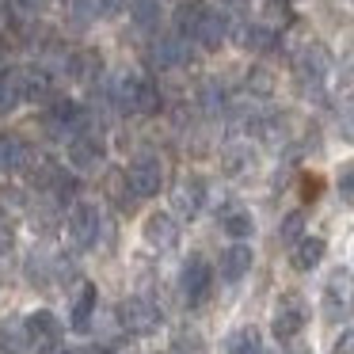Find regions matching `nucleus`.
<instances>
[{"label": "nucleus", "instance_id": "1", "mask_svg": "<svg viewBox=\"0 0 354 354\" xmlns=\"http://www.w3.org/2000/svg\"><path fill=\"white\" fill-rule=\"evenodd\" d=\"M111 103H115L118 115H156L164 100H160V88L149 77L126 69V73H118L115 84H111Z\"/></svg>", "mask_w": 354, "mask_h": 354}, {"label": "nucleus", "instance_id": "2", "mask_svg": "<svg viewBox=\"0 0 354 354\" xmlns=\"http://www.w3.org/2000/svg\"><path fill=\"white\" fill-rule=\"evenodd\" d=\"M126 187H130L133 198H156L164 187V160L156 153H138L122 171Z\"/></svg>", "mask_w": 354, "mask_h": 354}, {"label": "nucleus", "instance_id": "3", "mask_svg": "<svg viewBox=\"0 0 354 354\" xmlns=\"http://www.w3.org/2000/svg\"><path fill=\"white\" fill-rule=\"evenodd\" d=\"M42 130L50 133V138H77L80 130H88V111L80 107L77 100H65V95H57L54 103L46 107V115H42Z\"/></svg>", "mask_w": 354, "mask_h": 354}, {"label": "nucleus", "instance_id": "4", "mask_svg": "<svg viewBox=\"0 0 354 354\" xmlns=\"http://www.w3.org/2000/svg\"><path fill=\"white\" fill-rule=\"evenodd\" d=\"M115 316H118V324H122V331H130V335H153L164 324L160 305L149 301V297H126L122 305L115 308Z\"/></svg>", "mask_w": 354, "mask_h": 354}, {"label": "nucleus", "instance_id": "5", "mask_svg": "<svg viewBox=\"0 0 354 354\" xmlns=\"http://www.w3.org/2000/svg\"><path fill=\"white\" fill-rule=\"evenodd\" d=\"M293 73H297V84L305 88V92H320L328 73H331V54L320 42H308L297 54V62H293Z\"/></svg>", "mask_w": 354, "mask_h": 354}, {"label": "nucleus", "instance_id": "6", "mask_svg": "<svg viewBox=\"0 0 354 354\" xmlns=\"http://www.w3.org/2000/svg\"><path fill=\"white\" fill-rule=\"evenodd\" d=\"M305 324H308V305L297 293H282V301H278V308H274V320H270L274 339L278 343H290V339H297L301 331H305Z\"/></svg>", "mask_w": 354, "mask_h": 354}, {"label": "nucleus", "instance_id": "7", "mask_svg": "<svg viewBox=\"0 0 354 354\" xmlns=\"http://www.w3.org/2000/svg\"><path fill=\"white\" fill-rule=\"evenodd\" d=\"M69 244L73 252H92L95 240H100V209L92 206V202H77V206L69 209Z\"/></svg>", "mask_w": 354, "mask_h": 354}, {"label": "nucleus", "instance_id": "8", "mask_svg": "<svg viewBox=\"0 0 354 354\" xmlns=\"http://www.w3.org/2000/svg\"><path fill=\"white\" fill-rule=\"evenodd\" d=\"M209 290H214V270L202 255H191L179 270V293L187 297V305H202L209 297Z\"/></svg>", "mask_w": 354, "mask_h": 354}, {"label": "nucleus", "instance_id": "9", "mask_svg": "<svg viewBox=\"0 0 354 354\" xmlns=\"http://www.w3.org/2000/svg\"><path fill=\"white\" fill-rule=\"evenodd\" d=\"M320 313L328 324H346V316H351V278H346V270H335L324 282Z\"/></svg>", "mask_w": 354, "mask_h": 354}, {"label": "nucleus", "instance_id": "10", "mask_svg": "<svg viewBox=\"0 0 354 354\" xmlns=\"http://www.w3.org/2000/svg\"><path fill=\"white\" fill-rule=\"evenodd\" d=\"M206 179L202 176H183L171 191V209L179 214V221H194V217L206 209Z\"/></svg>", "mask_w": 354, "mask_h": 354}, {"label": "nucleus", "instance_id": "11", "mask_svg": "<svg viewBox=\"0 0 354 354\" xmlns=\"http://www.w3.org/2000/svg\"><path fill=\"white\" fill-rule=\"evenodd\" d=\"M65 156H69V164L77 171H92L103 164V156H107V149H103L100 133L92 130H80L77 138H69V149H65Z\"/></svg>", "mask_w": 354, "mask_h": 354}, {"label": "nucleus", "instance_id": "12", "mask_svg": "<svg viewBox=\"0 0 354 354\" xmlns=\"http://www.w3.org/2000/svg\"><path fill=\"white\" fill-rule=\"evenodd\" d=\"M225 35H229V16H225L221 8L202 4L198 24H194V31H191V42H198L202 50H217L225 42Z\"/></svg>", "mask_w": 354, "mask_h": 354}, {"label": "nucleus", "instance_id": "13", "mask_svg": "<svg viewBox=\"0 0 354 354\" xmlns=\"http://www.w3.org/2000/svg\"><path fill=\"white\" fill-rule=\"evenodd\" d=\"M141 236H145V244L156 248V252H171V248L179 244V225L171 214H149L145 225H141Z\"/></svg>", "mask_w": 354, "mask_h": 354}, {"label": "nucleus", "instance_id": "14", "mask_svg": "<svg viewBox=\"0 0 354 354\" xmlns=\"http://www.w3.org/2000/svg\"><path fill=\"white\" fill-rule=\"evenodd\" d=\"M19 95L24 103H46L54 95V77L42 65H19Z\"/></svg>", "mask_w": 354, "mask_h": 354}, {"label": "nucleus", "instance_id": "15", "mask_svg": "<svg viewBox=\"0 0 354 354\" xmlns=\"http://www.w3.org/2000/svg\"><path fill=\"white\" fill-rule=\"evenodd\" d=\"M65 73H69L73 80H80V84H95V80L103 77L100 50H73V54L65 57Z\"/></svg>", "mask_w": 354, "mask_h": 354}, {"label": "nucleus", "instance_id": "16", "mask_svg": "<svg viewBox=\"0 0 354 354\" xmlns=\"http://www.w3.org/2000/svg\"><path fill=\"white\" fill-rule=\"evenodd\" d=\"M95 305H100V290H95V282H84V286H80V293H77V301H73V313H69V328L84 335V331L92 328Z\"/></svg>", "mask_w": 354, "mask_h": 354}, {"label": "nucleus", "instance_id": "17", "mask_svg": "<svg viewBox=\"0 0 354 354\" xmlns=\"http://www.w3.org/2000/svg\"><path fill=\"white\" fill-rule=\"evenodd\" d=\"M252 263H255V255H252V248H248V244H229V248H225V255H221V278L236 286L240 278H248Z\"/></svg>", "mask_w": 354, "mask_h": 354}, {"label": "nucleus", "instance_id": "18", "mask_svg": "<svg viewBox=\"0 0 354 354\" xmlns=\"http://www.w3.org/2000/svg\"><path fill=\"white\" fill-rule=\"evenodd\" d=\"M153 57H156V65H164V69H179V65L191 62V42H187L183 35L160 39V42L153 46Z\"/></svg>", "mask_w": 354, "mask_h": 354}, {"label": "nucleus", "instance_id": "19", "mask_svg": "<svg viewBox=\"0 0 354 354\" xmlns=\"http://www.w3.org/2000/svg\"><path fill=\"white\" fill-rule=\"evenodd\" d=\"M221 229L229 232V236L236 240V244H244V240L255 232V217H252V209H244L240 202L225 206V209H221Z\"/></svg>", "mask_w": 354, "mask_h": 354}, {"label": "nucleus", "instance_id": "20", "mask_svg": "<svg viewBox=\"0 0 354 354\" xmlns=\"http://www.w3.org/2000/svg\"><path fill=\"white\" fill-rule=\"evenodd\" d=\"M0 354H31V339H27V324L19 316L0 320Z\"/></svg>", "mask_w": 354, "mask_h": 354}, {"label": "nucleus", "instance_id": "21", "mask_svg": "<svg viewBox=\"0 0 354 354\" xmlns=\"http://www.w3.org/2000/svg\"><path fill=\"white\" fill-rule=\"evenodd\" d=\"M324 252H328V244H324L320 236H301L297 244H293V270H316L324 263Z\"/></svg>", "mask_w": 354, "mask_h": 354}, {"label": "nucleus", "instance_id": "22", "mask_svg": "<svg viewBox=\"0 0 354 354\" xmlns=\"http://www.w3.org/2000/svg\"><path fill=\"white\" fill-rule=\"evenodd\" d=\"M221 168L229 171L232 179H236V176H248V171L255 168V149L248 145V141H232V145L221 153Z\"/></svg>", "mask_w": 354, "mask_h": 354}, {"label": "nucleus", "instance_id": "23", "mask_svg": "<svg viewBox=\"0 0 354 354\" xmlns=\"http://www.w3.org/2000/svg\"><path fill=\"white\" fill-rule=\"evenodd\" d=\"M225 354H263V335L259 328L244 324V328H232L225 335Z\"/></svg>", "mask_w": 354, "mask_h": 354}, {"label": "nucleus", "instance_id": "24", "mask_svg": "<svg viewBox=\"0 0 354 354\" xmlns=\"http://www.w3.org/2000/svg\"><path fill=\"white\" fill-rule=\"evenodd\" d=\"M130 16H133V27H138V31L153 35L156 27H160V19H164V8H160V0H133Z\"/></svg>", "mask_w": 354, "mask_h": 354}, {"label": "nucleus", "instance_id": "25", "mask_svg": "<svg viewBox=\"0 0 354 354\" xmlns=\"http://www.w3.org/2000/svg\"><path fill=\"white\" fill-rule=\"evenodd\" d=\"M19 103H24V95H19V65L16 69H0V115H12Z\"/></svg>", "mask_w": 354, "mask_h": 354}, {"label": "nucleus", "instance_id": "26", "mask_svg": "<svg viewBox=\"0 0 354 354\" xmlns=\"http://www.w3.org/2000/svg\"><path fill=\"white\" fill-rule=\"evenodd\" d=\"M236 39H244V46H248V50H270V46H274V31H270V27H263V24L244 27V31H240Z\"/></svg>", "mask_w": 354, "mask_h": 354}, {"label": "nucleus", "instance_id": "27", "mask_svg": "<svg viewBox=\"0 0 354 354\" xmlns=\"http://www.w3.org/2000/svg\"><path fill=\"white\" fill-rule=\"evenodd\" d=\"M335 191L346 206H354V160H343L335 171Z\"/></svg>", "mask_w": 354, "mask_h": 354}, {"label": "nucleus", "instance_id": "28", "mask_svg": "<svg viewBox=\"0 0 354 354\" xmlns=\"http://www.w3.org/2000/svg\"><path fill=\"white\" fill-rule=\"evenodd\" d=\"M339 133H343V141L354 145V92L339 103Z\"/></svg>", "mask_w": 354, "mask_h": 354}, {"label": "nucleus", "instance_id": "29", "mask_svg": "<svg viewBox=\"0 0 354 354\" xmlns=\"http://www.w3.org/2000/svg\"><path fill=\"white\" fill-rule=\"evenodd\" d=\"M69 19L77 27H88L95 19V4L92 0H69Z\"/></svg>", "mask_w": 354, "mask_h": 354}, {"label": "nucleus", "instance_id": "30", "mask_svg": "<svg viewBox=\"0 0 354 354\" xmlns=\"http://www.w3.org/2000/svg\"><path fill=\"white\" fill-rule=\"evenodd\" d=\"M301 229H305V217L301 214H290L282 221V232H278V236H282V244H297L301 240Z\"/></svg>", "mask_w": 354, "mask_h": 354}, {"label": "nucleus", "instance_id": "31", "mask_svg": "<svg viewBox=\"0 0 354 354\" xmlns=\"http://www.w3.org/2000/svg\"><path fill=\"white\" fill-rule=\"evenodd\" d=\"M248 88H252V92H255V95H267V92H270V88H274V80H270V77H267V69H255V73H252V77H248Z\"/></svg>", "mask_w": 354, "mask_h": 354}, {"label": "nucleus", "instance_id": "32", "mask_svg": "<svg viewBox=\"0 0 354 354\" xmlns=\"http://www.w3.org/2000/svg\"><path fill=\"white\" fill-rule=\"evenodd\" d=\"M12 248H16V229H12V221L0 217V255H12Z\"/></svg>", "mask_w": 354, "mask_h": 354}, {"label": "nucleus", "instance_id": "33", "mask_svg": "<svg viewBox=\"0 0 354 354\" xmlns=\"http://www.w3.org/2000/svg\"><path fill=\"white\" fill-rule=\"evenodd\" d=\"M0 206H8V209H24V194L12 191V187H0Z\"/></svg>", "mask_w": 354, "mask_h": 354}, {"label": "nucleus", "instance_id": "34", "mask_svg": "<svg viewBox=\"0 0 354 354\" xmlns=\"http://www.w3.org/2000/svg\"><path fill=\"white\" fill-rule=\"evenodd\" d=\"M95 4H100V8L107 12V16H118V12H130L133 0H95Z\"/></svg>", "mask_w": 354, "mask_h": 354}, {"label": "nucleus", "instance_id": "35", "mask_svg": "<svg viewBox=\"0 0 354 354\" xmlns=\"http://www.w3.org/2000/svg\"><path fill=\"white\" fill-rule=\"evenodd\" d=\"M343 77H346V80H354V42L343 50Z\"/></svg>", "mask_w": 354, "mask_h": 354}, {"label": "nucleus", "instance_id": "36", "mask_svg": "<svg viewBox=\"0 0 354 354\" xmlns=\"http://www.w3.org/2000/svg\"><path fill=\"white\" fill-rule=\"evenodd\" d=\"M335 354H354V331H346V335L335 343Z\"/></svg>", "mask_w": 354, "mask_h": 354}, {"label": "nucleus", "instance_id": "37", "mask_svg": "<svg viewBox=\"0 0 354 354\" xmlns=\"http://www.w3.org/2000/svg\"><path fill=\"white\" fill-rule=\"evenodd\" d=\"M8 16H12V0H0V24H4Z\"/></svg>", "mask_w": 354, "mask_h": 354}, {"label": "nucleus", "instance_id": "38", "mask_svg": "<svg viewBox=\"0 0 354 354\" xmlns=\"http://www.w3.org/2000/svg\"><path fill=\"white\" fill-rule=\"evenodd\" d=\"M77 354H103V351H77Z\"/></svg>", "mask_w": 354, "mask_h": 354}, {"label": "nucleus", "instance_id": "39", "mask_svg": "<svg viewBox=\"0 0 354 354\" xmlns=\"http://www.w3.org/2000/svg\"><path fill=\"white\" fill-rule=\"evenodd\" d=\"M225 4H236V0H225Z\"/></svg>", "mask_w": 354, "mask_h": 354}, {"label": "nucleus", "instance_id": "40", "mask_svg": "<svg viewBox=\"0 0 354 354\" xmlns=\"http://www.w3.org/2000/svg\"><path fill=\"white\" fill-rule=\"evenodd\" d=\"M301 354H305V351H301Z\"/></svg>", "mask_w": 354, "mask_h": 354}]
</instances>
